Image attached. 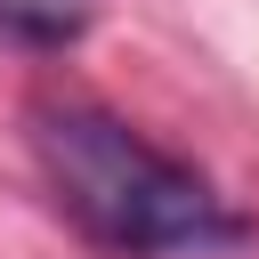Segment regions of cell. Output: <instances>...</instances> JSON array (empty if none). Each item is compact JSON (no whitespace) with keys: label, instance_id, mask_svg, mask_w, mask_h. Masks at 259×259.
<instances>
[{"label":"cell","instance_id":"obj_1","mask_svg":"<svg viewBox=\"0 0 259 259\" xmlns=\"http://www.w3.org/2000/svg\"><path fill=\"white\" fill-rule=\"evenodd\" d=\"M32 154L57 186V202L113 251L162 259V251H202V243L235 235V210L210 194L202 170L146 146L130 121H113L97 105H40Z\"/></svg>","mask_w":259,"mask_h":259},{"label":"cell","instance_id":"obj_2","mask_svg":"<svg viewBox=\"0 0 259 259\" xmlns=\"http://www.w3.org/2000/svg\"><path fill=\"white\" fill-rule=\"evenodd\" d=\"M89 16H97V0H0V32H16V40H32V49L81 40Z\"/></svg>","mask_w":259,"mask_h":259}]
</instances>
